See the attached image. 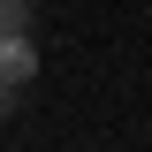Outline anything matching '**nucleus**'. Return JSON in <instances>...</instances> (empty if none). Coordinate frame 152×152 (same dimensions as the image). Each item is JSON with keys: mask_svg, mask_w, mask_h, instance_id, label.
Masks as SVG:
<instances>
[{"mask_svg": "<svg viewBox=\"0 0 152 152\" xmlns=\"http://www.w3.org/2000/svg\"><path fill=\"white\" fill-rule=\"evenodd\" d=\"M31 76H38V46H31V31H8V38H0V84L23 91Z\"/></svg>", "mask_w": 152, "mask_h": 152, "instance_id": "f257e3e1", "label": "nucleus"}, {"mask_svg": "<svg viewBox=\"0 0 152 152\" xmlns=\"http://www.w3.org/2000/svg\"><path fill=\"white\" fill-rule=\"evenodd\" d=\"M8 99H15V91H8V84H0V114H8Z\"/></svg>", "mask_w": 152, "mask_h": 152, "instance_id": "7ed1b4c3", "label": "nucleus"}, {"mask_svg": "<svg viewBox=\"0 0 152 152\" xmlns=\"http://www.w3.org/2000/svg\"><path fill=\"white\" fill-rule=\"evenodd\" d=\"M8 31H31V0H0V38Z\"/></svg>", "mask_w": 152, "mask_h": 152, "instance_id": "f03ea898", "label": "nucleus"}]
</instances>
